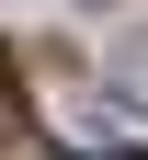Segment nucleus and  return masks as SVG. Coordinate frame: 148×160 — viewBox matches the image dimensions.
I'll use <instances>...</instances> for the list:
<instances>
[{
	"mask_svg": "<svg viewBox=\"0 0 148 160\" xmlns=\"http://www.w3.org/2000/svg\"><path fill=\"white\" fill-rule=\"evenodd\" d=\"M0 160H46V149H0Z\"/></svg>",
	"mask_w": 148,
	"mask_h": 160,
	"instance_id": "nucleus-1",
	"label": "nucleus"
},
{
	"mask_svg": "<svg viewBox=\"0 0 148 160\" xmlns=\"http://www.w3.org/2000/svg\"><path fill=\"white\" fill-rule=\"evenodd\" d=\"M103 160H148V149H103Z\"/></svg>",
	"mask_w": 148,
	"mask_h": 160,
	"instance_id": "nucleus-2",
	"label": "nucleus"
}]
</instances>
